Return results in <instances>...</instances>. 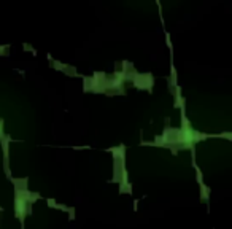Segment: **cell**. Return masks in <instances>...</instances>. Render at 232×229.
<instances>
[{
	"mask_svg": "<svg viewBox=\"0 0 232 229\" xmlns=\"http://www.w3.org/2000/svg\"><path fill=\"white\" fill-rule=\"evenodd\" d=\"M0 130H2V126H0Z\"/></svg>",
	"mask_w": 232,
	"mask_h": 229,
	"instance_id": "1",
	"label": "cell"
}]
</instances>
